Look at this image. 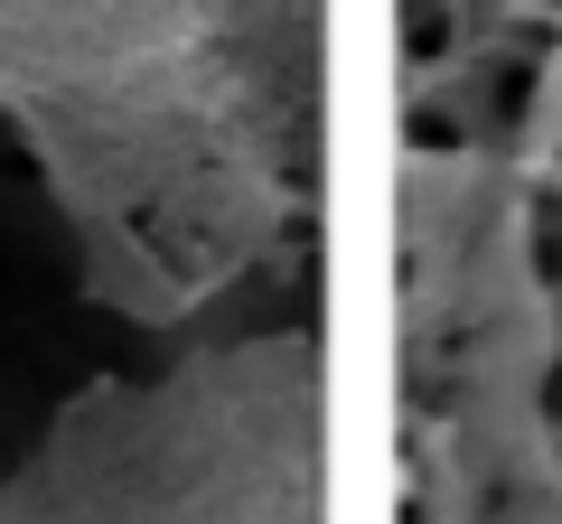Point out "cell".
Listing matches in <instances>:
<instances>
[{"mask_svg":"<svg viewBox=\"0 0 562 524\" xmlns=\"http://www.w3.org/2000/svg\"><path fill=\"white\" fill-rule=\"evenodd\" d=\"M525 113H535V57H516V47H506V57L487 66V84H479V122L516 132Z\"/></svg>","mask_w":562,"mask_h":524,"instance_id":"cell-1","label":"cell"},{"mask_svg":"<svg viewBox=\"0 0 562 524\" xmlns=\"http://www.w3.org/2000/svg\"><path fill=\"white\" fill-rule=\"evenodd\" d=\"M469 132H460V113L450 103H413V150H460Z\"/></svg>","mask_w":562,"mask_h":524,"instance_id":"cell-4","label":"cell"},{"mask_svg":"<svg viewBox=\"0 0 562 524\" xmlns=\"http://www.w3.org/2000/svg\"><path fill=\"white\" fill-rule=\"evenodd\" d=\"M525 262H535L543 291H562V187H535L525 197Z\"/></svg>","mask_w":562,"mask_h":524,"instance_id":"cell-2","label":"cell"},{"mask_svg":"<svg viewBox=\"0 0 562 524\" xmlns=\"http://www.w3.org/2000/svg\"><path fill=\"white\" fill-rule=\"evenodd\" d=\"M543 412H553V422H562V365H553V375H543Z\"/></svg>","mask_w":562,"mask_h":524,"instance_id":"cell-5","label":"cell"},{"mask_svg":"<svg viewBox=\"0 0 562 524\" xmlns=\"http://www.w3.org/2000/svg\"><path fill=\"white\" fill-rule=\"evenodd\" d=\"M553 10H562V0H553Z\"/></svg>","mask_w":562,"mask_h":524,"instance_id":"cell-6","label":"cell"},{"mask_svg":"<svg viewBox=\"0 0 562 524\" xmlns=\"http://www.w3.org/2000/svg\"><path fill=\"white\" fill-rule=\"evenodd\" d=\"M450 47H460V10H450V0H403V57L441 66Z\"/></svg>","mask_w":562,"mask_h":524,"instance_id":"cell-3","label":"cell"}]
</instances>
